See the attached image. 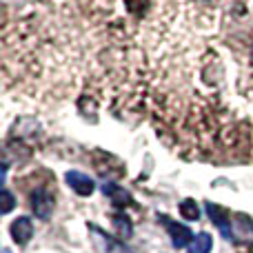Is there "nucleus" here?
Returning a JSON list of instances; mask_svg holds the SVG:
<instances>
[{"label":"nucleus","instance_id":"obj_1","mask_svg":"<svg viewBox=\"0 0 253 253\" xmlns=\"http://www.w3.org/2000/svg\"><path fill=\"white\" fill-rule=\"evenodd\" d=\"M229 240L236 245H253V220L245 213L231 215V227H229Z\"/></svg>","mask_w":253,"mask_h":253},{"label":"nucleus","instance_id":"obj_2","mask_svg":"<svg viewBox=\"0 0 253 253\" xmlns=\"http://www.w3.org/2000/svg\"><path fill=\"white\" fill-rule=\"evenodd\" d=\"M89 231L93 236V247L98 253H133L125 247V242H118L114 238H109L107 233H102L96 224H89Z\"/></svg>","mask_w":253,"mask_h":253},{"label":"nucleus","instance_id":"obj_3","mask_svg":"<svg viewBox=\"0 0 253 253\" xmlns=\"http://www.w3.org/2000/svg\"><path fill=\"white\" fill-rule=\"evenodd\" d=\"M29 202H31V209H34V213L38 215V218L47 220L49 215H51L53 211V196L51 191H49L47 187H38L34 193L29 196Z\"/></svg>","mask_w":253,"mask_h":253},{"label":"nucleus","instance_id":"obj_4","mask_svg":"<svg viewBox=\"0 0 253 253\" xmlns=\"http://www.w3.org/2000/svg\"><path fill=\"white\" fill-rule=\"evenodd\" d=\"M65 180H67V184L78 193V196H91L93 189H96L93 180L89 178L87 173H83V171H67Z\"/></svg>","mask_w":253,"mask_h":253},{"label":"nucleus","instance_id":"obj_5","mask_svg":"<svg viewBox=\"0 0 253 253\" xmlns=\"http://www.w3.org/2000/svg\"><path fill=\"white\" fill-rule=\"evenodd\" d=\"M207 213L213 220V224L222 231L224 238H229V227H231V213L224 211L220 205H213V202H207Z\"/></svg>","mask_w":253,"mask_h":253},{"label":"nucleus","instance_id":"obj_6","mask_svg":"<svg viewBox=\"0 0 253 253\" xmlns=\"http://www.w3.org/2000/svg\"><path fill=\"white\" fill-rule=\"evenodd\" d=\"M162 220L167 222V229H169V233H171V240H173L175 249H184V247H189L193 242V233L189 231L187 227L175 224V222H171V220H167V218H162Z\"/></svg>","mask_w":253,"mask_h":253},{"label":"nucleus","instance_id":"obj_7","mask_svg":"<svg viewBox=\"0 0 253 253\" xmlns=\"http://www.w3.org/2000/svg\"><path fill=\"white\" fill-rule=\"evenodd\" d=\"M34 236V224H31L29 218H16L11 222V238L18 242V245H27Z\"/></svg>","mask_w":253,"mask_h":253},{"label":"nucleus","instance_id":"obj_8","mask_svg":"<svg viewBox=\"0 0 253 253\" xmlns=\"http://www.w3.org/2000/svg\"><path fill=\"white\" fill-rule=\"evenodd\" d=\"M211 249H213V240L209 233H198L189 245V253H211Z\"/></svg>","mask_w":253,"mask_h":253},{"label":"nucleus","instance_id":"obj_9","mask_svg":"<svg viewBox=\"0 0 253 253\" xmlns=\"http://www.w3.org/2000/svg\"><path fill=\"white\" fill-rule=\"evenodd\" d=\"M105 193H109L111 196V202H114V207H125V205H131V196L125 191V189L120 187H114V184H105Z\"/></svg>","mask_w":253,"mask_h":253},{"label":"nucleus","instance_id":"obj_10","mask_svg":"<svg viewBox=\"0 0 253 253\" xmlns=\"http://www.w3.org/2000/svg\"><path fill=\"white\" fill-rule=\"evenodd\" d=\"M111 222H114V229H116V233H118V238L120 240H125V238H129L131 236V222H129V218L123 213H116L114 218H111Z\"/></svg>","mask_w":253,"mask_h":253},{"label":"nucleus","instance_id":"obj_11","mask_svg":"<svg viewBox=\"0 0 253 253\" xmlns=\"http://www.w3.org/2000/svg\"><path fill=\"white\" fill-rule=\"evenodd\" d=\"M180 213H182L184 220H198L200 218V209H198L196 200H184L180 205Z\"/></svg>","mask_w":253,"mask_h":253},{"label":"nucleus","instance_id":"obj_12","mask_svg":"<svg viewBox=\"0 0 253 253\" xmlns=\"http://www.w3.org/2000/svg\"><path fill=\"white\" fill-rule=\"evenodd\" d=\"M245 71H247V78H242V80H251V84H253V38L249 40V47H247Z\"/></svg>","mask_w":253,"mask_h":253},{"label":"nucleus","instance_id":"obj_13","mask_svg":"<svg viewBox=\"0 0 253 253\" xmlns=\"http://www.w3.org/2000/svg\"><path fill=\"white\" fill-rule=\"evenodd\" d=\"M13 209V196L9 193V189H2V213H9Z\"/></svg>","mask_w":253,"mask_h":253},{"label":"nucleus","instance_id":"obj_14","mask_svg":"<svg viewBox=\"0 0 253 253\" xmlns=\"http://www.w3.org/2000/svg\"><path fill=\"white\" fill-rule=\"evenodd\" d=\"M2 253H9V251H2Z\"/></svg>","mask_w":253,"mask_h":253}]
</instances>
